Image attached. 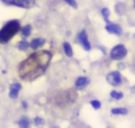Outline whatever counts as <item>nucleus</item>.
Returning <instances> with one entry per match:
<instances>
[{
  "mask_svg": "<svg viewBox=\"0 0 135 128\" xmlns=\"http://www.w3.org/2000/svg\"><path fill=\"white\" fill-rule=\"evenodd\" d=\"M63 50H64V52H66V55H67L68 58H72V56H74V50H72V46H71L68 42L63 43Z\"/></svg>",
  "mask_w": 135,
  "mask_h": 128,
  "instance_id": "ddd939ff",
  "label": "nucleus"
},
{
  "mask_svg": "<svg viewBox=\"0 0 135 128\" xmlns=\"http://www.w3.org/2000/svg\"><path fill=\"white\" fill-rule=\"evenodd\" d=\"M44 44H45V39H44V38H34L32 42L29 43L30 48H33V50H38V48L42 47Z\"/></svg>",
  "mask_w": 135,
  "mask_h": 128,
  "instance_id": "9d476101",
  "label": "nucleus"
},
{
  "mask_svg": "<svg viewBox=\"0 0 135 128\" xmlns=\"http://www.w3.org/2000/svg\"><path fill=\"white\" fill-rule=\"evenodd\" d=\"M101 14H102L104 20L108 21V20H109V16H110V11H109L108 8H102V9H101Z\"/></svg>",
  "mask_w": 135,
  "mask_h": 128,
  "instance_id": "a211bd4d",
  "label": "nucleus"
},
{
  "mask_svg": "<svg viewBox=\"0 0 135 128\" xmlns=\"http://www.w3.org/2000/svg\"><path fill=\"white\" fill-rule=\"evenodd\" d=\"M88 84H89V79H88L87 76H80V77H78L76 81H75V86H76L78 89H84Z\"/></svg>",
  "mask_w": 135,
  "mask_h": 128,
  "instance_id": "1a4fd4ad",
  "label": "nucleus"
},
{
  "mask_svg": "<svg viewBox=\"0 0 135 128\" xmlns=\"http://www.w3.org/2000/svg\"><path fill=\"white\" fill-rule=\"evenodd\" d=\"M105 30L110 34H115V35H121L122 34V28L118 25V24H114V22H108L106 26H105Z\"/></svg>",
  "mask_w": 135,
  "mask_h": 128,
  "instance_id": "0eeeda50",
  "label": "nucleus"
},
{
  "mask_svg": "<svg viewBox=\"0 0 135 128\" xmlns=\"http://www.w3.org/2000/svg\"><path fill=\"white\" fill-rule=\"evenodd\" d=\"M110 97H112L113 99H115V101H119V99L123 98V93L117 91V90H112V91H110Z\"/></svg>",
  "mask_w": 135,
  "mask_h": 128,
  "instance_id": "2eb2a0df",
  "label": "nucleus"
},
{
  "mask_svg": "<svg viewBox=\"0 0 135 128\" xmlns=\"http://www.w3.org/2000/svg\"><path fill=\"white\" fill-rule=\"evenodd\" d=\"M90 105H92V107H93L94 110H98V109L101 107V102H100L98 99H92V101H90Z\"/></svg>",
  "mask_w": 135,
  "mask_h": 128,
  "instance_id": "6ab92c4d",
  "label": "nucleus"
},
{
  "mask_svg": "<svg viewBox=\"0 0 135 128\" xmlns=\"http://www.w3.org/2000/svg\"><path fill=\"white\" fill-rule=\"evenodd\" d=\"M21 90V84L20 83H13L9 86V98L11 99H16L18 97V93Z\"/></svg>",
  "mask_w": 135,
  "mask_h": 128,
  "instance_id": "6e6552de",
  "label": "nucleus"
},
{
  "mask_svg": "<svg viewBox=\"0 0 135 128\" xmlns=\"http://www.w3.org/2000/svg\"><path fill=\"white\" fill-rule=\"evenodd\" d=\"M20 30H21V25H20V21L18 20H11V21H8L0 29V43L9 42Z\"/></svg>",
  "mask_w": 135,
  "mask_h": 128,
  "instance_id": "f03ea898",
  "label": "nucleus"
},
{
  "mask_svg": "<svg viewBox=\"0 0 135 128\" xmlns=\"http://www.w3.org/2000/svg\"><path fill=\"white\" fill-rule=\"evenodd\" d=\"M18 126L21 128H29L30 127V124H32V120L29 119V118H26V116H22L21 119H18Z\"/></svg>",
  "mask_w": 135,
  "mask_h": 128,
  "instance_id": "f8f14e48",
  "label": "nucleus"
},
{
  "mask_svg": "<svg viewBox=\"0 0 135 128\" xmlns=\"http://www.w3.org/2000/svg\"><path fill=\"white\" fill-rule=\"evenodd\" d=\"M5 5H13L20 8H32L36 3V0H1Z\"/></svg>",
  "mask_w": 135,
  "mask_h": 128,
  "instance_id": "20e7f679",
  "label": "nucleus"
},
{
  "mask_svg": "<svg viewBox=\"0 0 135 128\" xmlns=\"http://www.w3.org/2000/svg\"><path fill=\"white\" fill-rule=\"evenodd\" d=\"M134 8H135V0H134Z\"/></svg>",
  "mask_w": 135,
  "mask_h": 128,
  "instance_id": "5701e85b",
  "label": "nucleus"
},
{
  "mask_svg": "<svg viewBox=\"0 0 135 128\" xmlns=\"http://www.w3.org/2000/svg\"><path fill=\"white\" fill-rule=\"evenodd\" d=\"M112 115H126L129 112V110L126 107H114L110 110Z\"/></svg>",
  "mask_w": 135,
  "mask_h": 128,
  "instance_id": "9b49d317",
  "label": "nucleus"
},
{
  "mask_svg": "<svg viewBox=\"0 0 135 128\" xmlns=\"http://www.w3.org/2000/svg\"><path fill=\"white\" fill-rule=\"evenodd\" d=\"M106 80H108V83L110 85H113V86H118L122 84V76H121V73L118 71H113V72L108 73Z\"/></svg>",
  "mask_w": 135,
  "mask_h": 128,
  "instance_id": "39448f33",
  "label": "nucleus"
},
{
  "mask_svg": "<svg viewBox=\"0 0 135 128\" xmlns=\"http://www.w3.org/2000/svg\"><path fill=\"white\" fill-rule=\"evenodd\" d=\"M50 60H51L50 51H45V50L36 51L34 54L29 55L24 62L18 64L17 68L18 76L26 81H33L38 79L45 73V71L50 64Z\"/></svg>",
  "mask_w": 135,
  "mask_h": 128,
  "instance_id": "f257e3e1",
  "label": "nucleus"
},
{
  "mask_svg": "<svg viewBox=\"0 0 135 128\" xmlns=\"http://www.w3.org/2000/svg\"><path fill=\"white\" fill-rule=\"evenodd\" d=\"M30 46H29V42H26L25 39H22V41H20V42L17 43V48L18 50H21V51H25V50H28Z\"/></svg>",
  "mask_w": 135,
  "mask_h": 128,
  "instance_id": "dca6fc26",
  "label": "nucleus"
},
{
  "mask_svg": "<svg viewBox=\"0 0 135 128\" xmlns=\"http://www.w3.org/2000/svg\"><path fill=\"white\" fill-rule=\"evenodd\" d=\"M33 123H34V126H37V127H40V126H44V124H45V120H44L42 118H40V116H37V118H34V120H33Z\"/></svg>",
  "mask_w": 135,
  "mask_h": 128,
  "instance_id": "aec40b11",
  "label": "nucleus"
},
{
  "mask_svg": "<svg viewBox=\"0 0 135 128\" xmlns=\"http://www.w3.org/2000/svg\"><path fill=\"white\" fill-rule=\"evenodd\" d=\"M22 107L26 109V107H28V103H26V102H22Z\"/></svg>",
  "mask_w": 135,
  "mask_h": 128,
  "instance_id": "4be33fe9",
  "label": "nucleus"
},
{
  "mask_svg": "<svg viewBox=\"0 0 135 128\" xmlns=\"http://www.w3.org/2000/svg\"><path fill=\"white\" fill-rule=\"evenodd\" d=\"M30 33H32V26L30 25H25L24 28H21V35L24 38H28L30 35Z\"/></svg>",
  "mask_w": 135,
  "mask_h": 128,
  "instance_id": "4468645a",
  "label": "nucleus"
},
{
  "mask_svg": "<svg viewBox=\"0 0 135 128\" xmlns=\"http://www.w3.org/2000/svg\"><path fill=\"white\" fill-rule=\"evenodd\" d=\"M125 7H126L125 4H122V3H118V4H117V7H115V11H117V13H119V14L125 13V11H126V8H125Z\"/></svg>",
  "mask_w": 135,
  "mask_h": 128,
  "instance_id": "f3484780",
  "label": "nucleus"
},
{
  "mask_svg": "<svg viewBox=\"0 0 135 128\" xmlns=\"http://www.w3.org/2000/svg\"><path fill=\"white\" fill-rule=\"evenodd\" d=\"M63 1H66L68 5H71V7L75 8V9L78 8V3H76V0H63Z\"/></svg>",
  "mask_w": 135,
  "mask_h": 128,
  "instance_id": "412c9836",
  "label": "nucleus"
},
{
  "mask_svg": "<svg viewBox=\"0 0 135 128\" xmlns=\"http://www.w3.org/2000/svg\"><path fill=\"white\" fill-rule=\"evenodd\" d=\"M127 55V48L123 44H115L110 51V58L113 60H121Z\"/></svg>",
  "mask_w": 135,
  "mask_h": 128,
  "instance_id": "7ed1b4c3",
  "label": "nucleus"
},
{
  "mask_svg": "<svg viewBox=\"0 0 135 128\" xmlns=\"http://www.w3.org/2000/svg\"><path fill=\"white\" fill-rule=\"evenodd\" d=\"M78 41H79V43L81 44V47H83L85 51H89L90 48H92V46H90V43H89V39H88V34H87L85 30H81V32L79 33Z\"/></svg>",
  "mask_w": 135,
  "mask_h": 128,
  "instance_id": "423d86ee",
  "label": "nucleus"
}]
</instances>
